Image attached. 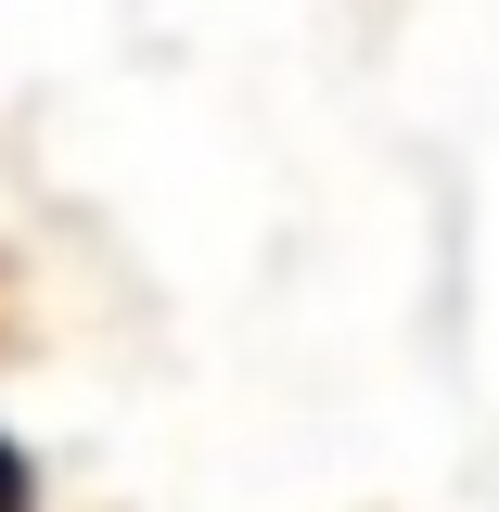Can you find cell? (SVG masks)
<instances>
[{"instance_id": "6da1fadb", "label": "cell", "mask_w": 499, "mask_h": 512, "mask_svg": "<svg viewBox=\"0 0 499 512\" xmlns=\"http://www.w3.org/2000/svg\"><path fill=\"white\" fill-rule=\"evenodd\" d=\"M0 512H13V461H0Z\"/></svg>"}]
</instances>
